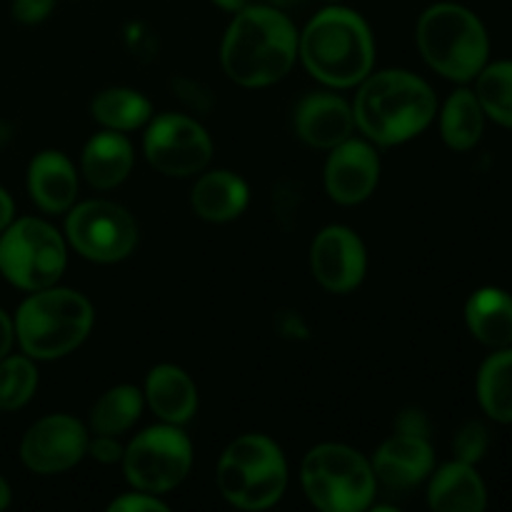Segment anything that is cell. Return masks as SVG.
<instances>
[{
	"label": "cell",
	"instance_id": "cell-1",
	"mask_svg": "<svg viewBox=\"0 0 512 512\" xmlns=\"http://www.w3.org/2000/svg\"><path fill=\"white\" fill-rule=\"evenodd\" d=\"M298 58V33L285 13L270 5L238 10L220 48L223 70L243 88H265L293 68Z\"/></svg>",
	"mask_w": 512,
	"mask_h": 512
},
{
	"label": "cell",
	"instance_id": "cell-2",
	"mask_svg": "<svg viewBox=\"0 0 512 512\" xmlns=\"http://www.w3.org/2000/svg\"><path fill=\"white\" fill-rule=\"evenodd\" d=\"M438 98L433 88L408 70H380L360 83L355 95V125L375 145H400L433 123Z\"/></svg>",
	"mask_w": 512,
	"mask_h": 512
},
{
	"label": "cell",
	"instance_id": "cell-3",
	"mask_svg": "<svg viewBox=\"0 0 512 512\" xmlns=\"http://www.w3.org/2000/svg\"><path fill=\"white\" fill-rule=\"evenodd\" d=\"M298 55L313 78L330 88L360 85L375 63V40L355 10L325 8L298 35Z\"/></svg>",
	"mask_w": 512,
	"mask_h": 512
},
{
	"label": "cell",
	"instance_id": "cell-4",
	"mask_svg": "<svg viewBox=\"0 0 512 512\" xmlns=\"http://www.w3.org/2000/svg\"><path fill=\"white\" fill-rule=\"evenodd\" d=\"M93 305L70 288L35 290L15 313V340L33 360H58L83 345L93 328Z\"/></svg>",
	"mask_w": 512,
	"mask_h": 512
},
{
	"label": "cell",
	"instance_id": "cell-5",
	"mask_svg": "<svg viewBox=\"0 0 512 512\" xmlns=\"http://www.w3.org/2000/svg\"><path fill=\"white\" fill-rule=\"evenodd\" d=\"M415 38L425 63L455 83H468L488 65V33L463 5L438 3L425 10Z\"/></svg>",
	"mask_w": 512,
	"mask_h": 512
},
{
	"label": "cell",
	"instance_id": "cell-6",
	"mask_svg": "<svg viewBox=\"0 0 512 512\" xmlns=\"http://www.w3.org/2000/svg\"><path fill=\"white\" fill-rule=\"evenodd\" d=\"M300 483L323 512L368 510L378 490L373 463L343 443L315 445L300 465Z\"/></svg>",
	"mask_w": 512,
	"mask_h": 512
},
{
	"label": "cell",
	"instance_id": "cell-7",
	"mask_svg": "<svg viewBox=\"0 0 512 512\" xmlns=\"http://www.w3.org/2000/svg\"><path fill=\"white\" fill-rule=\"evenodd\" d=\"M288 488L283 450L260 433L235 438L218 463V490L240 510H265Z\"/></svg>",
	"mask_w": 512,
	"mask_h": 512
},
{
	"label": "cell",
	"instance_id": "cell-8",
	"mask_svg": "<svg viewBox=\"0 0 512 512\" xmlns=\"http://www.w3.org/2000/svg\"><path fill=\"white\" fill-rule=\"evenodd\" d=\"M68 265V250L58 230L40 218L13 220L0 233V273L15 288L35 290L58 283Z\"/></svg>",
	"mask_w": 512,
	"mask_h": 512
},
{
	"label": "cell",
	"instance_id": "cell-9",
	"mask_svg": "<svg viewBox=\"0 0 512 512\" xmlns=\"http://www.w3.org/2000/svg\"><path fill=\"white\" fill-rule=\"evenodd\" d=\"M193 465V445L178 425H155L135 435L123 453L128 483L143 493L163 495L178 488Z\"/></svg>",
	"mask_w": 512,
	"mask_h": 512
},
{
	"label": "cell",
	"instance_id": "cell-10",
	"mask_svg": "<svg viewBox=\"0 0 512 512\" xmlns=\"http://www.w3.org/2000/svg\"><path fill=\"white\" fill-rule=\"evenodd\" d=\"M68 243L93 263H118L138 245V225L133 215L110 200H88L68 210Z\"/></svg>",
	"mask_w": 512,
	"mask_h": 512
},
{
	"label": "cell",
	"instance_id": "cell-11",
	"mask_svg": "<svg viewBox=\"0 0 512 512\" xmlns=\"http://www.w3.org/2000/svg\"><path fill=\"white\" fill-rule=\"evenodd\" d=\"M148 163L170 178H188L203 173L213 158V140L198 120L178 113L150 118L143 138Z\"/></svg>",
	"mask_w": 512,
	"mask_h": 512
},
{
	"label": "cell",
	"instance_id": "cell-12",
	"mask_svg": "<svg viewBox=\"0 0 512 512\" xmlns=\"http://www.w3.org/2000/svg\"><path fill=\"white\" fill-rule=\"evenodd\" d=\"M88 428L73 415L55 413L30 425L20 443V460L38 475L75 468L88 453Z\"/></svg>",
	"mask_w": 512,
	"mask_h": 512
},
{
	"label": "cell",
	"instance_id": "cell-13",
	"mask_svg": "<svg viewBox=\"0 0 512 512\" xmlns=\"http://www.w3.org/2000/svg\"><path fill=\"white\" fill-rule=\"evenodd\" d=\"M310 270L330 293H350L363 283L368 270L363 240L345 225H328L310 245Z\"/></svg>",
	"mask_w": 512,
	"mask_h": 512
},
{
	"label": "cell",
	"instance_id": "cell-14",
	"mask_svg": "<svg viewBox=\"0 0 512 512\" xmlns=\"http://www.w3.org/2000/svg\"><path fill=\"white\" fill-rule=\"evenodd\" d=\"M380 180V158L365 140L348 138L335 145L325 163V190L340 205H358L375 193Z\"/></svg>",
	"mask_w": 512,
	"mask_h": 512
},
{
	"label": "cell",
	"instance_id": "cell-15",
	"mask_svg": "<svg viewBox=\"0 0 512 512\" xmlns=\"http://www.w3.org/2000/svg\"><path fill=\"white\" fill-rule=\"evenodd\" d=\"M433 445L423 435L395 433L385 440L373 458L375 478L390 490H410L433 473Z\"/></svg>",
	"mask_w": 512,
	"mask_h": 512
},
{
	"label": "cell",
	"instance_id": "cell-16",
	"mask_svg": "<svg viewBox=\"0 0 512 512\" xmlns=\"http://www.w3.org/2000/svg\"><path fill=\"white\" fill-rule=\"evenodd\" d=\"M353 128V108L335 93L305 95L295 110V130L313 148L333 150L350 138Z\"/></svg>",
	"mask_w": 512,
	"mask_h": 512
},
{
	"label": "cell",
	"instance_id": "cell-17",
	"mask_svg": "<svg viewBox=\"0 0 512 512\" xmlns=\"http://www.w3.org/2000/svg\"><path fill=\"white\" fill-rule=\"evenodd\" d=\"M28 190L43 213H68L78 198V175L73 163L58 150H43L28 165Z\"/></svg>",
	"mask_w": 512,
	"mask_h": 512
},
{
	"label": "cell",
	"instance_id": "cell-18",
	"mask_svg": "<svg viewBox=\"0 0 512 512\" xmlns=\"http://www.w3.org/2000/svg\"><path fill=\"white\" fill-rule=\"evenodd\" d=\"M145 400L163 423L183 425L198 410V388L178 365H155L145 380Z\"/></svg>",
	"mask_w": 512,
	"mask_h": 512
},
{
	"label": "cell",
	"instance_id": "cell-19",
	"mask_svg": "<svg viewBox=\"0 0 512 512\" xmlns=\"http://www.w3.org/2000/svg\"><path fill=\"white\" fill-rule=\"evenodd\" d=\"M428 505L438 512H483L488 490L473 465L453 460L430 480Z\"/></svg>",
	"mask_w": 512,
	"mask_h": 512
},
{
	"label": "cell",
	"instance_id": "cell-20",
	"mask_svg": "<svg viewBox=\"0 0 512 512\" xmlns=\"http://www.w3.org/2000/svg\"><path fill=\"white\" fill-rule=\"evenodd\" d=\"M250 190L240 175L230 170H213L200 175L190 193V205L195 215L210 223H228L248 208Z\"/></svg>",
	"mask_w": 512,
	"mask_h": 512
},
{
	"label": "cell",
	"instance_id": "cell-21",
	"mask_svg": "<svg viewBox=\"0 0 512 512\" xmlns=\"http://www.w3.org/2000/svg\"><path fill=\"white\" fill-rule=\"evenodd\" d=\"M135 163V153L130 140L118 130H103L85 143L83 150V175L93 188L110 190L118 188L130 175Z\"/></svg>",
	"mask_w": 512,
	"mask_h": 512
},
{
	"label": "cell",
	"instance_id": "cell-22",
	"mask_svg": "<svg viewBox=\"0 0 512 512\" xmlns=\"http://www.w3.org/2000/svg\"><path fill=\"white\" fill-rule=\"evenodd\" d=\"M465 320L475 338L488 348L512 343V298L500 288H480L465 305Z\"/></svg>",
	"mask_w": 512,
	"mask_h": 512
},
{
	"label": "cell",
	"instance_id": "cell-23",
	"mask_svg": "<svg viewBox=\"0 0 512 512\" xmlns=\"http://www.w3.org/2000/svg\"><path fill=\"white\" fill-rule=\"evenodd\" d=\"M483 128L485 113L473 90H455L445 100V108L440 113V133H443L445 145L458 150V153H465V150L478 145V140L483 138Z\"/></svg>",
	"mask_w": 512,
	"mask_h": 512
},
{
	"label": "cell",
	"instance_id": "cell-24",
	"mask_svg": "<svg viewBox=\"0 0 512 512\" xmlns=\"http://www.w3.org/2000/svg\"><path fill=\"white\" fill-rule=\"evenodd\" d=\"M90 113L105 130L128 133V130L143 128L145 123H150L153 105L138 90L108 88L95 95V100L90 103Z\"/></svg>",
	"mask_w": 512,
	"mask_h": 512
},
{
	"label": "cell",
	"instance_id": "cell-25",
	"mask_svg": "<svg viewBox=\"0 0 512 512\" xmlns=\"http://www.w3.org/2000/svg\"><path fill=\"white\" fill-rule=\"evenodd\" d=\"M145 398L135 385H115L105 390L90 408V430L95 435H123L143 413Z\"/></svg>",
	"mask_w": 512,
	"mask_h": 512
},
{
	"label": "cell",
	"instance_id": "cell-26",
	"mask_svg": "<svg viewBox=\"0 0 512 512\" xmlns=\"http://www.w3.org/2000/svg\"><path fill=\"white\" fill-rule=\"evenodd\" d=\"M478 400L488 418L512 423V350L500 348L478 373Z\"/></svg>",
	"mask_w": 512,
	"mask_h": 512
},
{
	"label": "cell",
	"instance_id": "cell-27",
	"mask_svg": "<svg viewBox=\"0 0 512 512\" xmlns=\"http://www.w3.org/2000/svg\"><path fill=\"white\" fill-rule=\"evenodd\" d=\"M475 83V98L488 118L495 123L512 128V60H500V63L485 65Z\"/></svg>",
	"mask_w": 512,
	"mask_h": 512
},
{
	"label": "cell",
	"instance_id": "cell-28",
	"mask_svg": "<svg viewBox=\"0 0 512 512\" xmlns=\"http://www.w3.org/2000/svg\"><path fill=\"white\" fill-rule=\"evenodd\" d=\"M38 388V368L30 355H5L0 360V410H20Z\"/></svg>",
	"mask_w": 512,
	"mask_h": 512
},
{
	"label": "cell",
	"instance_id": "cell-29",
	"mask_svg": "<svg viewBox=\"0 0 512 512\" xmlns=\"http://www.w3.org/2000/svg\"><path fill=\"white\" fill-rule=\"evenodd\" d=\"M453 450L455 458L463 460V463L475 465L483 458L485 450H488V430L480 423H475V420L473 423H465L463 428H460V433L455 435Z\"/></svg>",
	"mask_w": 512,
	"mask_h": 512
},
{
	"label": "cell",
	"instance_id": "cell-30",
	"mask_svg": "<svg viewBox=\"0 0 512 512\" xmlns=\"http://www.w3.org/2000/svg\"><path fill=\"white\" fill-rule=\"evenodd\" d=\"M108 510L110 512H165L168 510V505H165L163 500H158V495L138 490V493H125L120 495V498H115L113 503L108 505Z\"/></svg>",
	"mask_w": 512,
	"mask_h": 512
},
{
	"label": "cell",
	"instance_id": "cell-31",
	"mask_svg": "<svg viewBox=\"0 0 512 512\" xmlns=\"http://www.w3.org/2000/svg\"><path fill=\"white\" fill-rule=\"evenodd\" d=\"M125 450L120 448V443L115 440V435H95L93 440H88V453L93 460L103 465H113L123 460Z\"/></svg>",
	"mask_w": 512,
	"mask_h": 512
},
{
	"label": "cell",
	"instance_id": "cell-32",
	"mask_svg": "<svg viewBox=\"0 0 512 512\" xmlns=\"http://www.w3.org/2000/svg\"><path fill=\"white\" fill-rule=\"evenodd\" d=\"M53 5L55 0H13V15L20 23L35 25L48 18Z\"/></svg>",
	"mask_w": 512,
	"mask_h": 512
},
{
	"label": "cell",
	"instance_id": "cell-33",
	"mask_svg": "<svg viewBox=\"0 0 512 512\" xmlns=\"http://www.w3.org/2000/svg\"><path fill=\"white\" fill-rule=\"evenodd\" d=\"M398 433L423 435V438H428V420H425V415L420 410H408V413L400 415Z\"/></svg>",
	"mask_w": 512,
	"mask_h": 512
},
{
	"label": "cell",
	"instance_id": "cell-34",
	"mask_svg": "<svg viewBox=\"0 0 512 512\" xmlns=\"http://www.w3.org/2000/svg\"><path fill=\"white\" fill-rule=\"evenodd\" d=\"M13 340H15L13 320H10V315L0 308V360L10 353V348H13Z\"/></svg>",
	"mask_w": 512,
	"mask_h": 512
},
{
	"label": "cell",
	"instance_id": "cell-35",
	"mask_svg": "<svg viewBox=\"0 0 512 512\" xmlns=\"http://www.w3.org/2000/svg\"><path fill=\"white\" fill-rule=\"evenodd\" d=\"M13 213H15L13 198L8 195V190L0 188V233L13 223Z\"/></svg>",
	"mask_w": 512,
	"mask_h": 512
},
{
	"label": "cell",
	"instance_id": "cell-36",
	"mask_svg": "<svg viewBox=\"0 0 512 512\" xmlns=\"http://www.w3.org/2000/svg\"><path fill=\"white\" fill-rule=\"evenodd\" d=\"M213 3L218 5V8L228 10V13H238V10L248 8L250 0H213Z\"/></svg>",
	"mask_w": 512,
	"mask_h": 512
},
{
	"label": "cell",
	"instance_id": "cell-37",
	"mask_svg": "<svg viewBox=\"0 0 512 512\" xmlns=\"http://www.w3.org/2000/svg\"><path fill=\"white\" fill-rule=\"evenodd\" d=\"M10 505V485L5 483V478L0 475V510H5Z\"/></svg>",
	"mask_w": 512,
	"mask_h": 512
},
{
	"label": "cell",
	"instance_id": "cell-38",
	"mask_svg": "<svg viewBox=\"0 0 512 512\" xmlns=\"http://www.w3.org/2000/svg\"><path fill=\"white\" fill-rule=\"evenodd\" d=\"M8 138H10V130H8V125H3V123H0V145H3L5 140H8Z\"/></svg>",
	"mask_w": 512,
	"mask_h": 512
},
{
	"label": "cell",
	"instance_id": "cell-39",
	"mask_svg": "<svg viewBox=\"0 0 512 512\" xmlns=\"http://www.w3.org/2000/svg\"><path fill=\"white\" fill-rule=\"evenodd\" d=\"M273 3H278V5H290V3H295V0H273Z\"/></svg>",
	"mask_w": 512,
	"mask_h": 512
}]
</instances>
